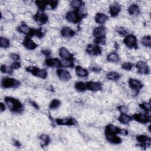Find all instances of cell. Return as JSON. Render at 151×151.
Listing matches in <instances>:
<instances>
[{"label":"cell","instance_id":"ba28073f","mask_svg":"<svg viewBox=\"0 0 151 151\" xmlns=\"http://www.w3.org/2000/svg\"><path fill=\"white\" fill-rule=\"evenodd\" d=\"M59 55L63 60H73V55L65 47H61L59 50Z\"/></svg>","mask_w":151,"mask_h":151},{"label":"cell","instance_id":"6da1fadb","mask_svg":"<svg viewBox=\"0 0 151 151\" xmlns=\"http://www.w3.org/2000/svg\"><path fill=\"white\" fill-rule=\"evenodd\" d=\"M5 102L10 109L11 111L14 113H20L23 111V106L20 101L11 97H6Z\"/></svg>","mask_w":151,"mask_h":151},{"label":"cell","instance_id":"d590c367","mask_svg":"<svg viewBox=\"0 0 151 151\" xmlns=\"http://www.w3.org/2000/svg\"><path fill=\"white\" fill-rule=\"evenodd\" d=\"M140 107L146 112H149L150 111V103H143L140 104Z\"/></svg>","mask_w":151,"mask_h":151},{"label":"cell","instance_id":"52a82bcc","mask_svg":"<svg viewBox=\"0 0 151 151\" xmlns=\"http://www.w3.org/2000/svg\"><path fill=\"white\" fill-rule=\"evenodd\" d=\"M86 52L92 56H99L102 53L100 47L96 45H89L86 48Z\"/></svg>","mask_w":151,"mask_h":151},{"label":"cell","instance_id":"ac0fdd59","mask_svg":"<svg viewBox=\"0 0 151 151\" xmlns=\"http://www.w3.org/2000/svg\"><path fill=\"white\" fill-rule=\"evenodd\" d=\"M93 34L95 38L105 37L106 29L103 27H96L93 31Z\"/></svg>","mask_w":151,"mask_h":151},{"label":"cell","instance_id":"8d00e7d4","mask_svg":"<svg viewBox=\"0 0 151 151\" xmlns=\"http://www.w3.org/2000/svg\"><path fill=\"white\" fill-rule=\"evenodd\" d=\"M13 68L11 67H8L5 65H3L1 67V71L3 73L11 74L13 73Z\"/></svg>","mask_w":151,"mask_h":151},{"label":"cell","instance_id":"5bb4252c","mask_svg":"<svg viewBox=\"0 0 151 151\" xmlns=\"http://www.w3.org/2000/svg\"><path fill=\"white\" fill-rule=\"evenodd\" d=\"M56 123L59 125H67L72 126L76 124V121L72 118H64V119H57L56 120Z\"/></svg>","mask_w":151,"mask_h":151},{"label":"cell","instance_id":"836d02e7","mask_svg":"<svg viewBox=\"0 0 151 151\" xmlns=\"http://www.w3.org/2000/svg\"><path fill=\"white\" fill-rule=\"evenodd\" d=\"M71 6L75 9H80L83 5L84 3L81 1H77V0H74V1H72L70 3Z\"/></svg>","mask_w":151,"mask_h":151},{"label":"cell","instance_id":"8992f818","mask_svg":"<svg viewBox=\"0 0 151 151\" xmlns=\"http://www.w3.org/2000/svg\"><path fill=\"white\" fill-rule=\"evenodd\" d=\"M136 67L138 70V73L141 74H148L149 73V66L145 61L138 62L136 64Z\"/></svg>","mask_w":151,"mask_h":151},{"label":"cell","instance_id":"2e32d148","mask_svg":"<svg viewBox=\"0 0 151 151\" xmlns=\"http://www.w3.org/2000/svg\"><path fill=\"white\" fill-rule=\"evenodd\" d=\"M136 140L139 142L142 146H149L151 143V139L146 135H139L136 137Z\"/></svg>","mask_w":151,"mask_h":151},{"label":"cell","instance_id":"60d3db41","mask_svg":"<svg viewBox=\"0 0 151 151\" xmlns=\"http://www.w3.org/2000/svg\"><path fill=\"white\" fill-rule=\"evenodd\" d=\"M49 5L50 6L51 9L54 10L56 8L57 5H58V1H49Z\"/></svg>","mask_w":151,"mask_h":151},{"label":"cell","instance_id":"30bf717a","mask_svg":"<svg viewBox=\"0 0 151 151\" xmlns=\"http://www.w3.org/2000/svg\"><path fill=\"white\" fill-rule=\"evenodd\" d=\"M86 83L87 89L91 91H99L102 89V84L100 82L96 81H88Z\"/></svg>","mask_w":151,"mask_h":151},{"label":"cell","instance_id":"484cf974","mask_svg":"<svg viewBox=\"0 0 151 151\" xmlns=\"http://www.w3.org/2000/svg\"><path fill=\"white\" fill-rule=\"evenodd\" d=\"M107 79L108 80H113V81H117L119 80L120 78V75L115 72H111L107 74Z\"/></svg>","mask_w":151,"mask_h":151},{"label":"cell","instance_id":"f1b7e54d","mask_svg":"<svg viewBox=\"0 0 151 151\" xmlns=\"http://www.w3.org/2000/svg\"><path fill=\"white\" fill-rule=\"evenodd\" d=\"M10 46V41L5 37H1L0 38V46L1 48L4 49H7Z\"/></svg>","mask_w":151,"mask_h":151},{"label":"cell","instance_id":"e0dca14e","mask_svg":"<svg viewBox=\"0 0 151 151\" xmlns=\"http://www.w3.org/2000/svg\"><path fill=\"white\" fill-rule=\"evenodd\" d=\"M23 45L26 49L30 50H33L37 47V45L29 37H27L25 38L23 41Z\"/></svg>","mask_w":151,"mask_h":151},{"label":"cell","instance_id":"3957f363","mask_svg":"<svg viewBox=\"0 0 151 151\" xmlns=\"http://www.w3.org/2000/svg\"><path fill=\"white\" fill-rule=\"evenodd\" d=\"M123 42L125 45L131 49H137L138 44H137V39L136 37L132 34L127 35L123 40Z\"/></svg>","mask_w":151,"mask_h":151},{"label":"cell","instance_id":"e575fe53","mask_svg":"<svg viewBox=\"0 0 151 151\" xmlns=\"http://www.w3.org/2000/svg\"><path fill=\"white\" fill-rule=\"evenodd\" d=\"M61 104V102L58 99H54L52 100L50 104V108L51 109H55L58 108Z\"/></svg>","mask_w":151,"mask_h":151},{"label":"cell","instance_id":"c3c4849f","mask_svg":"<svg viewBox=\"0 0 151 151\" xmlns=\"http://www.w3.org/2000/svg\"><path fill=\"white\" fill-rule=\"evenodd\" d=\"M92 70L93 72H100V67H95L92 69Z\"/></svg>","mask_w":151,"mask_h":151},{"label":"cell","instance_id":"9a60e30c","mask_svg":"<svg viewBox=\"0 0 151 151\" xmlns=\"http://www.w3.org/2000/svg\"><path fill=\"white\" fill-rule=\"evenodd\" d=\"M35 20L37 21V23L39 24H46L48 21V16L42 13H37L35 17Z\"/></svg>","mask_w":151,"mask_h":151},{"label":"cell","instance_id":"cb8c5ba5","mask_svg":"<svg viewBox=\"0 0 151 151\" xmlns=\"http://www.w3.org/2000/svg\"><path fill=\"white\" fill-rule=\"evenodd\" d=\"M75 70L76 74L80 77H86L89 74L87 70L83 69L80 66H77L75 68Z\"/></svg>","mask_w":151,"mask_h":151},{"label":"cell","instance_id":"b9f144b4","mask_svg":"<svg viewBox=\"0 0 151 151\" xmlns=\"http://www.w3.org/2000/svg\"><path fill=\"white\" fill-rule=\"evenodd\" d=\"M117 32L121 35H125L126 34V31L122 27H119L117 30Z\"/></svg>","mask_w":151,"mask_h":151},{"label":"cell","instance_id":"ab89813d","mask_svg":"<svg viewBox=\"0 0 151 151\" xmlns=\"http://www.w3.org/2000/svg\"><path fill=\"white\" fill-rule=\"evenodd\" d=\"M94 42L97 45H104L106 42V38L105 37L95 38Z\"/></svg>","mask_w":151,"mask_h":151},{"label":"cell","instance_id":"681fc988","mask_svg":"<svg viewBox=\"0 0 151 151\" xmlns=\"http://www.w3.org/2000/svg\"><path fill=\"white\" fill-rule=\"evenodd\" d=\"M14 145H15L16 146H17V147H19V146H21L20 143H19L18 141H16L14 142Z\"/></svg>","mask_w":151,"mask_h":151},{"label":"cell","instance_id":"44dd1931","mask_svg":"<svg viewBox=\"0 0 151 151\" xmlns=\"http://www.w3.org/2000/svg\"><path fill=\"white\" fill-rule=\"evenodd\" d=\"M95 19L97 23L103 24L108 19V17L103 13H97L96 14Z\"/></svg>","mask_w":151,"mask_h":151},{"label":"cell","instance_id":"d6986e66","mask_svg":"<svg viewBox=\"0 0 151 151\" xmlns=\"http://www.w3.org/2000/svg\"><path fill=\"white\" fill-rule=\"evenodd\" d=\"M121 10V7L119 4L117 3H114L111 5L109 7V13L112 17L117 16Z\"/></svg>","mask_w":151,"mask_h":151},{"label":"cell","instance_id":"7c38bea8","mask_svg":"<svg viewBox=\"0 0 151 151\" xmlns=\"http://www.w3.org/2000/svg\"><path fill=\"white\" fill-rule=\"evenodd\" d=\"M57 74L58 78L63 81H68L72 78L70 73L67 70L64 69H58L57 70Z\"/></svg>","mask_w":151,"mask_h":151},{"label":"cell","instance_id":"f546056e","mask_svg":"<svg viewBox=\"0 0 151 151\" xmlns=\"http://www.w3.org/2000/svg\"><path fill=\"white\" fill-rule=\"evenodd\" d=\"M75 88L76 90L80 91V92H83L85 91L87 89V86H86V83L81 82V81H79L77 82L75 84Z\"/></svg>","mask_w":151,"mask_h":151},{"label":"cell","instance_id":"d4e9b609","mask_svg":"<svg viewBox=\"0 0 151 151\" xmlns=\"http://www.w3.org/2000/svg\"><path fill=\"white\" fill-rule=\"evenodd\" d=\"M129 14L134 15H138L140 13V8L137 4H132L128 8Z\"/></svg>","mask_w":151,"mask_h":151},{"label":"cell","instance_id":"603a6c76","mask_svg":"<svg viewBox=\"0 0 151 151\" xmlns=\"http://www.w3.org/2000/svg\"><path fill=\"white\" fill-rule=\"evenodd\" d=\"M132 117L129 116L125 113H122L119 116L118 120L123 124H127L129 122H130L132 120Z\"/></svg>","mask_w":151,"mask_h":151},{"label":"cell","instance_id":"83f0119b","mask_svg":"<svg viewBox=\"0 0 151 151\" xmlns=\"http://www.w3.org/2000/svg\"><path fill=\"white\" fill-rule=\"evenodd\" d=\"M106 139L109 142H111L112 143H114V144H119L122 142L121 138L117 136L116 135L106 136Z\"/></svg>","mask_w":151,"mask_h":151},{"label":"cell","instance_id":"ee69618b","mask_svg":"<svg viewBox=\"0 0 151 151\" xmlns=\"http://www.w3.org/2000/svg\"><path fill=\"white\" fill-rule=\"evenodd\" d=\"M21 66L20 63L18 61H14V63L11 65V67L14 69H17Z\"/></svg>","mask_w":151,"mask_h":151},{"label":"cell","instance_id":"5b68a950","mask_svg":"<svg viewBox=\"0 0 151 151\" xmlns=\"http://www.w3.org/2000/svg\"><path fill=\"white\" fill-rule=\"evenodd\" d=\"M120 130L121 129L119 128L118 127L112 124H109L106 127V129H105L106 137L116 135L117 134L120 133Z\"/></svg>","mask_w":151,"mask_h":151},{"label":"cell","instance_id":"8fae6325","mask_svg":"<svg viewBox=\"0 0 151 151\" xmlns=\"http://www.w3.org/2000/svg\"><path fill=\"white\" fill-rule=\"evenodd\" d=\"M132 118L136 121L142 123H147L150 121V116L143 113H136L133 116Z\"/></svg>","mask_w":151,"mask_h":151},{"label":"cell","instance_id":"f6af8a7d","mask_svg":"<svg viewBox=\"0 0 151 151\" xmlns=\"http://www.w3.org/2000/svg\"><path fill=\"white\" fill-rule=\"evenodd\" d=\"M42 53L46 56H49L50 55V51L48 50H45L42 51Z\"/></svg>","mask_w":151,"mask_h":151},{"label":"cell","instance_id":"d6a6232c","mask_svg":"<svg viewBox=\"0 0 151 151\" xmlns=\"http://www.w3.org/2000/svg\"><path fill=\"white\" fill-rule=\"evenodd\" d=\"M30 29L25 24H23L21 26H20L18 28V31L21 33H24L26 34H28V33L30 31Z\"/></svg>","mask_w":151,"mask_h":151},{"label":"cell","instance_id":"7dc6e473","mask_svg":"<svg viewBox=\"0 0 151 151\" xmlns=\"http://www.w3.org/2000/svg\"><path fill=\"white\" fill-rule=\"evenodd\" d=\"M30 104H31L34 107H35V109H38L39 108V107H38V104H37L36 103H35L34 102H33V101H30Z\"/></svg>","mask_w":151,"mask_h":151},{"label":"cell","instance_id":"1f68e13d","mask_svg":"<svg viewBox=\"0 0 151 151\" xmlns=\"http://www.w3.org/2000/svg\"><path fill=\"white\" fill-rule=\"evenodd\" d=\"M35 4L41 10H44L46 8V6L48 4H49V1H42V0H41V1H35Z\"/></svg>","mask_w":151,"mask_h":151},{"label":"cell","instance_id":"74e56055","mask_svg":"<svg viewBox=\"0 0 151 151\" xmlns=\"http://www.w3.org/2000/svg\"><path fill=\"white\" fill-rule=\"evenodd\" d=\"M40 139L43 142V143H44V144L45 145H47L50 143V138L47 135H44V134L41 135L40 136Z\"/></svg>","mask_w":151,"mask_h":151},{"label":"cell","instance_id":"4dcf8cb0","mask_svg":"<svg viewBox=\"0 0 151 151\" xmlns=\"http://www.w3.org/2000/svg\"><path fill=\"white\" fill-rule=\"evenodd\" d=\"M142 44L148 47H150L151 46V40H150V35H146L144 36L141 40Z\"/></svg>","mask_w":151,"mask_h":151},{"label":"cell","instance_id":"f35d334b","mask_svg":"<svg viewBox=\"0 0 151 151\" xmlns=\"http://www.w3.org/2000/svg\"><path fill=\"white\" fill-rule=\"evenodd\" d=\"M134 64L130 62H127L122 65V67L123 69L126 70H131L133 67Z\"/></svg>","mask_w":151,"mask_h":151},{"label":"cell","instance_id":"4316f807","mask_svg":"<svg viewBox=\"0 0 151 151\" xmlns=\"http://www.w3.org/2000/svg\"><path fill=\"white\" fill-rule=\"evenodd\" d=\"M107 60L110 62H118L119 60V56L117 53L112 52L107 56Z\"/></svg>","mask_w":151,"mask_h":151},{"label":"cell","instance_id":"7402d4cb","mask_svg":"<svg viewBox=\"0 0 151 151\" xmlns=\"http://www.w3.org/2000/svg\"><path fill=\"white\" fill-rule=\"evenodd\" d=\"M28 37H33L35 36L39 38H42L44 36V33L41 31V29H30L29 33H28Z\"/></svg>","mask_w":151,"mask_h":151},{"label":"cell","instance_id":"ffe728a7","mask_svg":"<svg viewBox=\"0 0 151 151\" xmlns=\"http://www.w3.org/2000/svg\"><path fill=\"white\" fill-rule=\"evenodd\" d=\"M61 35L66 38H71L73 37L75 34V32L71 29L70 27H64L61 29Z\"/></svg>","mask_w":151,"mask_h":151},{"label":"cell","instance_id":"277c9868","mask_svg":"<svg viewBox=\"0 0 151 151\" xmlns=\"http://www.w3.org/2000/svg\"><path fill=\"white\" fill-rule=\"evenodd\" d=\"M27 70L33 75L38 76L42 79H45L47 77V72L45 69H40L35 67H30L27 68Z\"/></svg>","mask_w":151,"mask_h":151},{"label":"cell","instance_id":"9c48e42d","mask_svg":"<svg viewBox=\"0 0 151 151\" xmlns=\"http://www.w3.org/2000/svg\"><path fill=\"white\" fill-rule=\"evenodd\" d=\"M129 85L130 88L135 91H139L143 87L142 82L136 79H130L129 80Z\"/></svg>","mask_w":151,"mask_h":151},{"label":"cell","instance_id":"7bdbcfd3","mask_svg":"<svg viewBox=\"0 0 151 151\" xmlns=\"http://www.w3.org/2000/svg\"><path fill=\"white\" fill-rule=\"evenodd\" d=\"M10 57L14 60L15 61H18L19 60V56L15 54V53H13L10 55Z\"/></svg>","mask_w":151,"mask_h":151},{"label":"cell","instance_id":"bcb514c9","mask_svg":"<svg viewBox=\"0 0 151 151\" xmlns=\"http://www.w3.org/2000/svg\"><path fill=\"white\" fill-rule=\"evenodd\" d=\"M0 108H1V112H3L6 110V106L3 103H1L0 104Z\"/></svg>","mask_w":151,"mask_h":151},{"label":"cell","instance_id":"4fadbf2b","mask_svg":"<svg viewBox=\"0 0 151 151\" xmlns=\"http://www.w3.org/2000/svg\"><path fill=\"white\" fill-rule=\"evenodd\" d=\"M46 64L50 67H57L59 68L62 66L61 61L56 58H50L46 60Z\"/></svg>","mask_w":151,"mask_h":151},{"label":"cell","instance_id":"7a4b0ae2","mask_svg":"<svg viewBox=\"0 0 151 151\" xmlns=\"http://www.w3.org/2000/svg\"><path fill=\"white\" fill-rule=\"evenodd\" d=\"M20 82L13 78L7 77L4 78L2 80L1 86L3 88L8 89V88H16L19 86Z\"/></svg>","mask_w":151,"mask_h":151}]
</instances>
